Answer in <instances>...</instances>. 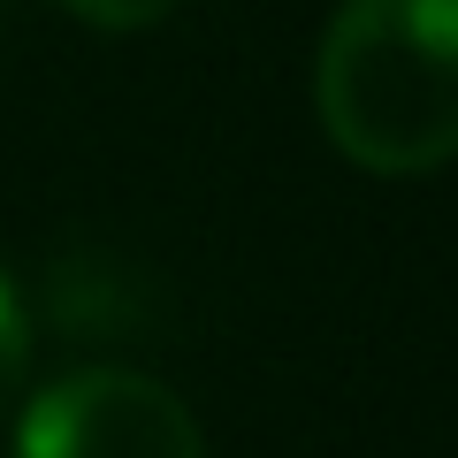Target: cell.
I'll list each match as a JSON object with an SVG mask.
<instances>
[{
  "instance_id": "obj_1",
  "label": "cell",
  "mask_w": 458,
  "mask_h": 458,
  "mask_svg": "<svg viewBox=\"0 0 458 458\" xmlns=\"http://www.w3.org/2000/svg\"><path fill=\"white\" fill-rule=\"evenodd\" d=\"M313 99L328 138L375 176L458 161V0H344Z\"/></svg>"
},
{
  "instance_id": "obj_2",
  "label": "cell",
  "mask_w": 458,
  "mask_h": 458,
  "mask_svg": "<svg viewBox=\"0 0 458 458\" xmlns=\"http://www.w3.org/2000/svg\"><path fill=\"white\" fill-rule=\"evenodd\" d=\"M16 458H207V443L168 382L131 367H84L38 390Z\"/></svg>"
},
{
  "instance_id": "obj_3",
  "label": "cell",
  "mask_w": 458,
  "mask_h": 458,
  "mask_svg": "<svg viewBox=\"0 0 458 458\" xmlns=\"http://www.w3.org/2000/svg\"><path fill=\"white\" fill-rule=\"evenodd\" d=\"M62 8L84 16V23H99V31H146V23L176 16L183 0H62Z\"/></svg>"
},
{
  "instance_id": "obj_4",
  "label": "cell",
  "mask_w": 458,
  "mask_h": 458,
  "mask_svg": "<svg viewBox=\"0 0 458 458\" xmlns=\"http://www.w3.org/2000/svg\"><path fill=\"white\" fill-rule=\"evenodd\" d=\"M23 367H31V328H23V306H16V291H8V276H0V405L16 397Z\"/></svg>"
}]
</instances>
